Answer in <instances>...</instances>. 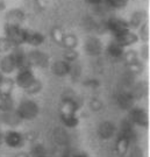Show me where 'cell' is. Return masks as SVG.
I'll return each mask as SVG.
<instances>
[{
    "mask_svg": "<svg viewBox=\"0 0 150 157\" xmlns=\"http://www.w3.org/2000/svg\"><path fill=\"white\" fill-rule=\"evenodd\" d=\"M141 56L143 57V58H148L149 57V48H148V45H143L142 47V49H141Z\"/></svg>",
    "mask_w": 150,
    "mask_h": 157,
    "instance_id": "f35d334b",
    "label": "cell"
},
{
    "mask_svg": "<svg viewBox=\"0 0 150 157\" xmlns=\"http://www.w3.org/2000/svg\"><path fill=\"white\" fill-rule=\"evenodd\" d=\"M120 135H122L125 137H127L129 140H132L134 136V129L133 124L129 120H123L121 122V127H120Z\"/></svg>",
    "mask_w": 150,
    "mask_h": 157,
    "instance_id": "cb8c5ba5",
    "label": "cell"
},
{
    "mask_svg": "<svg viewBox=\"0 0 150 157\" xmlns=\"http://www.w3.org/2000/svg\"><path fill=\"white\" fill-rule=\"evenodd\" d=\"M14 109V101L12 99L11 94L0 93V112Z\"/></svg>",
    "mask_w": 150,
    "mask_h": 157,
    "instance_id": "7402d4cb",
    "label": "cell"
},
{
    "mask_svg": "<svg viewBox=\"0 0 150 157\" xmlns=\"http://www.w3.org/2000/svg\"><path fill=\"white\" fill-rule=\"evenodd\" d=\"M114 37H115L114 41L119 45H121L122 48L130 47V45L135 44L139 41V36L136 34H134L133 32H130V30H126V32H122L120 34H117V35H114Z\"/></svg>",
    "mask_w": 150,
    "mask_h": 157,
    "instance_id": "52a82bcc",
    "label": "cell"
},
{
    "mask_svg": "<svg viewBox=\"0 0 150 157\" xmlns=\"http://www.w3.org/2000/svg\"><path fill=\"white\" fill-rule=\"evenodd\" d=\"M62 45L65 49H76L78 45V37L73 34H65L63 37Z\"/></svg>",
    "mask_w": 150,
    "mask_h": 157,
    "instance_id": "d4e9b609",
    "label": "cell"
},
{
    "mask_svg": "<svg viewBox=\"0 0 150 157\" xmlns=\"http://www.w3.org/2000/svg\"><path fill=\"white\" fill-rule=\"evenodd\" d=\"M134 102H135V99L130 92H121L117 95V105L121 109L129 111L130 108H133Z\"/></svg>",
    "mask_w": 150,
    "mask_h": 157,
    "instance_id": "5bb4252c",
    "label": "cell"
},
{
    "mask_svg": "<svg viewBox=\"0 0 150 157\" xmlns=\"http://www.w3.org/2000/svg\"><path fill=\"white\" fill-rule=\"evenodd\" d=\"M101 1H102V0H86V2H89L91 5H98Z\"/></svg>",
    "mask_w": 150,
    "mask_h": 157,
    "instance_id": "ab89813d",
    "label": "cell"
},
{
    "mask_svg": "<svg viewBox=\"0 0 150 157\" xmlns=\"http://www.w3.org/2000/svg\"><path fill=\"white\" fill-rule=\"evenodd\" d=\"M52 140L60 146H67L70 141V136L64 128H56L52 132Z\"/></svg>",
    "mask_w": 150,
    "mask_h": 157,
    "instance_id": "d6986e66",
    "label": "cell"
},
{
    "mask_svg": "<svg viewBox=\"0 0 150 157\" xmlns=\"http://www.w3.org/2000/svg\"><path fill=\"white\" fill-rule=\"evenodd\" d=\"M28 61L30 67H39V69H44L50 65L49 56L41 50H32L28 52Z\"/></svg>",
    "mask_w": 150,
    "mask_h": 157,
    "instance_id": "3957f363",
    "label": "cell"
},
{
    "mask_svg": "<svg viewBox=\"0 0 150 157\" xmlns=\"http://www.w3.org/2000/svg\"><path fill=\"white\" fill-rule=\"evenodd\" d=\"M6 10V4L4 0H0V11H4Z\"/></svg>",
    "mask_w": 150,
    "mask_h": 157,
    "instance_id": "b9f144b4",
    "label": "cell"
},
{
    "mask_svg": "<svg viewBox=\"0 0 150 157\" xmlns=\"http://www.w3.org/2000/svg\"><path fill=\"white\" fill-rule=\"evenodd\" d=\"M25 17L26 14L21 8H12L6 13V21L8 25L20 26V23L23 22Z\"/></svg>",
    "mask_w": 150,
    "mask_h": 157,
    "instance_id": "7c38bea8",
    "label": "cell"
},
{
    "mask_svg": "<svg viewBox=\"0 0 150 157\" xmlns=\"http://www.w3.org/2000/svg\"><path fill=\"white\" fill-rule=\"evenodd\" d=\"M71 157H87L85 154H75V155H71Z\"/></svg>",
    "mask_w": 150,
    "mask_h": 157,
    "instance_id": "ee69618b",
    "label": "cell"
},
{
    "mask_svg": "<svg viewBox=\"0 0 150 157\" xmlns=\"http://www.w3.org/2000/svg\"><path fill=\"white\" fill-rule=\"evenodd\" d=\"M61 120L63 124L67 128H75L79 124L77 114H61Z\"/></svg>",
    "mask_w": 150,
    "mask_h": 157,
    "instance_id": "603a6c76",
    "label": "cell"
},
{
    "mask_svg": "<svg viewBox=\"0 0 150 157\" xmlns=\"http://www.w3.org/2000/svg\"><path fill=\"white\" fill-rule=\"evenodd\" d=\"M47 157H48V156H47Z\"/></svg>",
    "mask_w": 150,
    "mask_h": 157,
    "instance_id": "c3c4849f",
    "label": "cell"
},
{
    "mask_svg": "<svg viewBox=\"0 0 150 157\" xmlns=\"http://www.w3.org/2000/svg\"><path fill=\"white\" fill-rule=\"evenodd\" d=\"M13 48V44L7 37H0V54H6Z\"/></svg>",
    "mask_w": 150,
    "mask_h": 157,
    "instance_id": "836d02e7",
    "label": "cell"
},
{
    "mask_svg": "<svg viewBox=\"0 0 150 157\" xmlns=\"http://www.w3.org/2000/svg\"><path fill=\"white\" fill-rule=\"evenodd\" d=\"M106 29L110 30L114 35L117 34H120L122 32H126V30H129V25H128V21L123 20L121 17H111L106 21Z\"/></svg>",
    "mask_w": 150,
    "mask_h": 157,
    "instance_id": "5b68a950",
    "label": "cell"
},
{
    "mask_svg": "<svg viewBox=\"0 0 150 157\" xmlns=\"http://www.w3.org/2000/svg\"><path fill=\"white\" fill-rule=\"evenodd\" d=\"M106 2L114 8H123L128 4V0H106Z\"/></svg>",
    "mask_w": 150,
    "mask_h": 157,
    "instance_id": "8d00e7d4",
    "label": "cell"
},
{
    "mask_svg": "<svg viewBox=\"0 0 150 157\" xmlns=\"http://www.w3.org/2000/svg\"><path fill=\"white\" fill-rule=\"evenodd\" d=\"M5 34L7 39L12 42L13 45H21L25 43V29L15 25H5Z\"/></svg>",
    "mask_w": 150,
    "mask_h": 157,
    "instance_id": "7a4b0ae2",
    "label": "cell"
},
{
    "mask_svg": "<svg viewBox=\"0 0 150 157\" xmlns=\"http://www.w3.org/2000/svg\"><path fill=\"white\" fill-rule=\"evenodd\" d=\"M15 111L21 120H33L39 115L40 107L34 100H23Z\"/></svg>",
    "mask_w": 150,
    "mask_h": 157,
    "instance_id": "6da1fadb",
    "label": "cell"
},
{
    "mask_svg": "<svg viewBox=\"0 0 150 157\" xmlns=\"http://www.w3.org/2000/svg\"><path fill=\"white\" fill-rule=\"evenodd\" d=\"M51 71L57 77H65L70 72V63L65 61H57L51 65Z\"/></svg>",
    "mask_w": 150,
    "mask_h": 157,
    "instance_id": "ac0fdd59",
    "label": "cell"
},
{
    "mask_svg": "<svg viewBox=\"0 0 150 157\" xmlns=\"http://www.w3.org/2000/svg\"><path fill=\"white\" fill-rule=\"evenodd\" d=\"M128 69H129V72L132 75H140V73L143 71L144 69V65L141 61H136V62L132 63L128 65Z\"/></svg>",
    "mask_w": 150,
    "mask_h": 157,
    "instance_id": "d6a6232c",
    "label": "cell"
},
{
    "mask_svg": "<svg viewBox=\"0 0 150 157\" xmlns=\"http://www.w3.org/2000/svg\"><path fill=\"white\" fill-rule=\"evenodd\" d=\"M4 78H5V77H4V75H2V73L0 72V85H1V83H2V80H4Z\"/></svg>",
    "mask_w": 150,
    "mask_h": 157,
    "instance_id": "bcb514c9",
    "label": "cell"
},
{
    "mask_svg": "<svg viewBox=\"0 0 150 157\" xmlns=\"http://www.w3.org/2000/svg\"><path fill=\"white\" fill-rule=\"evenodd\" d=\"M122 58H123V61L126 62V64L129 65V64H132V63L139 61V54L135 50L126 51V52H123Z\"/></svg>",
    "mask_w": 150,
    "mask_h": 157,
    "instance_id": "f546056e",
    "label": "cell"
},
{
    "mask_svg": "<svg viewBox=\"0 0 150 157\" xmlns=\"http://www.w3.org/2000/svg\"><path fill=\"white\" fill-rule=\"evenodd\" d=\"M147 91H148V87H147L145 83H137L135 85L133 92H130V93L133 94L134 99H140L147 94Z\"/></svg>",
    "mask_w": 150,
    "mask_h": 157,
    "instance_id": "4316f807",
    "label": "cell"
},
{
    "mask_svg": "<svg viewBox=\"0 0 150 157\" xmlns=\"http://www.w3.org/2000/svg\"><path fill=\"white\" fill-rule=\"evenodd\" d=\"M89 106L91 108V111H93V112H99L100 109L102 108V101L98 99V98H93V99H91L89 102Z\"/></svg>",
    "mask_w": 150,
    "mask_h": 157,
    "instance_id": "d590c367",
    "label": "cell"
},
{
    "mask_svg": "<svg viewBox=\"0 0 150 157\" xmlns=\"http://www.w3.org/2000/svg\"><path fill=\"white\" fill-rule=\"evenodd\" d=\"M15 157H30V156L27 155V154H25V152H20V154H17Z\"/></svg>",
    "mask_w": 150,
    "mask_h": 157,
    "instance_id": "7bdbcfd3",
    "label": "cell"
},
{
    "mask_svg": "<svg viewBox=\"0 0 150 157\" xmlns=\"http://www.w3.org/2000/svg\"><path fill=\"white\" fill-rule=\"evenodd\" d=\"M117 132V128L113 122L106 120V121H102L101 124H99L98 126V129H97V133H98V136L102 140H110L112 139L114 134Z\"/></svg>",
    "mask_w": 150,
    "mask_h": 157,
    "instance_id": "30bf717a",
    "label": "cell"
},
{
    "mask_svg": "<svg viewBox=\"0 0 150 157\" xmlns=\"http://www.w3.org/2000/svg\"><path fill=\"white\" fill-rule=\"evenodd\" d=\"M137 36H140L139 39H141L142 41H144V42H147L149 40V26H148L147 22H144L139 28V35Z\"/></svg>",
    "mask_w": 150,
    "mask_h": 157,
    "instance_id": "e575fe53",
    "label": "cell"
},
{
    "mask_svg": "<svg viewBox=\"0 0 150 157\" xmlns=\"http://www.w3.org/2000/svg\"><path fill=\"white\" fill-rule=\"evenodd\" d=\"M84 48H85V51L89 54L90 56H99L102 52V42L99 37L89 36L85 40Z\"/></svg>",
    "mask_w": 150,
    "mask_h": 157,
    "instance_id": "8992f818",
    "label": "cell"
},
{
    "mask_svg": "<svg viewBox=\"0 0 150 157\" xmlns=\"http://www.w3.org/2000/svg\"><path fill=\"white\" fill-rule=\"evenodd\" d=\"M0 120H1L5 124L11 126V127H17V126H19V124H21V121H22L15 109H11V111L1 112Z\"/></svg>",
    "mask_w": 150,
    "mask_h": 157,
    "instance_id": "8fae6325",
    "label": "cell"
},
{
    "mask_svg": "<svg viewBox=\"0 0 150 157\" xmlns=\"http://www.w3.org/2000/svg\"><path fill=\"white\" fill-rule=\"evenodd\" d=\"M12 54H13L14 61H15V65H17V69H19V70L30 69V64H29V61H28L27 54H26V52H25L22 49L17 48V50L14 51V52H12Z\"/></svg>",
    "mask_w": 150,
    "mask_h": 157,
    "instance_id": "9a60e30c",
    "label": "cell"
},
{
    "mask_svg": "<svg viewBox=\"0 0 150 157\" xmlns=\"http://www.w3.org/2000/svg\"><path fill=\"white\" fill-rule=\"evenodd\" d=\"M85 85H86V86H90V87H98V86H99V82L95 80V79H90V80H86V82H85Z\"/></svg>",
    "mask_w": 150,
    "mask_h": 157,
    "instance_id": "74e56055",
    "label": "cell"
},
{
    "mask_svg": "<svg viewBox=\"0 0 150 157\" xmlns=\"http://www.w3.org/2000/svg\"><path fill=\"white\" fill-rule=\"evenodd\" d=\"M15 70H17V65H15L13 54H8L4 58L0 59V72L1 73L10 75V73L14 72Z\"/></svg>",
    "mask_w": 150,
    "mask_h": 157,
    "instance_id": "2e32d148",
    "label": "cell"
},
{
    "mask_svg": "<svg viewBox=\"0 0 150 157\" xmlns=\"http://www.w3.org/2000/svg\"><path fill=\"white\" fill-rule=\"evenodd\" d=\"M32 157H47V149L43 144H36L32 148L30 151Z\"/></svg>",
    "mask_w": 150,
    "mask_h": 157,
    "instance_id": "4dcf8cb0",
    "label": "cell"
},
{
    "mask_svg": "<svg viewBox=\"0 0 150 157\" xmlns=\"http://www.w3.org/2000/svg\"><path fill=\"white\" fill-rule=\"evenodd\" d=\"M0 59H1V57H0Z\"/></svg>",
    "mask_w": 150,
    "mask_h": 157,
    "instance_id": "7dc6e473",
    "label": "cell"
},
{
    "mask_svg": "<svg viewBox=\"0 0 150 157\" xmlns=\"http://www.w3.org/2000/svg\"><path fill=\"white\" fill-rule=\"evenodd\" d=\"M145 19H147V12L144 10H139V11L134 12L133 15L130 17V20H129V28H135L139 29L143 23L145 22Z\"/></svg>",
    "mask_w": 150,
    "mask_h": 157,
    "instance_id": "e0dca14e",
    "label": "cell"
},
{
    "mask_svg": "<svg viewBox=\"0 0 150 157\" xmlns=\"http://www.w3.org/2000/svg\"><path fill=\"white\" fill-rule=\"evenodd\" d=\"M78 56H79V54L76 49H67L63 54V61L71 64V63H75L77 61Z\"/></svg>",
    "mask_w": 150,
    "mask_h": 157,
    "instance_id": "83f0119b",
    "label": "cell"
},
{
    "mask_svg": "<svg viewBox=\"0 0 150 157\" xmlns=\"http://www.w3.org/2000/svg\"><path fill=\"white\" fill-rule=\"evenodd\" d=\"M13 85L14 83L12 82L11 79H5L2 80V83L0 85V93H4V94H11L12 90H13Z\"/></svg>",
    "mask_w": 150,
    "mask_h": 157,
    "instance_id": "1f68e13d",
    "label": "cell"
},
{
    "mask_svg": "<svg viewBox=\"0 0 150 157\" xmlns=\"http://www.w3.org/2000/svg\"><path fill=\"white\" fill-rule=\"evenodd\" d=\"M35 76H34L33 71L30 69H25V70H20L17 73V78H15V84L21 87L23 90H26L29 85L35 80Z\"/></svg>",
    "mask_w": 150,
    "mask_h": 157,
    "instance_id": "9c48e42d",
    "label": "cell"
},
{
    "mask_svg": "<svg viewBox=\"0 0 150 157\" xmlns=\"http://www.w3.org/2000/svg\"><path fill=\"white\" fill-rule=\"evenodd\" d=\"M64 30L60 27H54V28L51 29V32H50V36H51V40L57 43V44H61L62 45V42H63V37H64Z\"/></svg>",
    "mask_w": 150,
    "mask_h": 157,
    "instance_id": "484cf974",
    "label": "cell"
},
{
    "mask_svg": "<svg viewBox=\"0 0 150 157\" xmlns=\"http://www.w3.org/2000/svg\"><path fill=\"white\" fill-rule=\"evenodd\" d=\"M4 142L10 148H21L25 143V137L19 132L10 130L4 135Z\"/></svg>",
    "mask_w": 150,
    "mask_h": 157,
    "instance_id": "ba28073f",
    "label": "cell"
},
{
    "mask_svg": "<svg viewBox=\"0 0 150 157\" xmlns=\"http://www.w3.org/2000/svg\"><path fill=\"white\" fill-rule=\"evenodd\" d=\"M35 2H36L40 7H44V5H45V0H35Z\"/></svg>",
    "mask_w": 150,
    "mask_h": 157,
    "instance_id": "60d3db41",
    "label": "cell"
},
{
    "mask_svg": "<svg viewBox=\"0 0 150 157\" xmlns=\"http://www.w3.org/2000/svg\"><path fill=\"white\" fill-rule=\"evenodd\" d=\"M129 121L140 127H148L149 124V118H148L145 109L140 108V107L129 109Z\"/></svg>",
    "mask_w": 150,
    "mask_h": 157,
    "instance_id": "277c9868",
    "label": "cell"
},
{
    "mask_svg": "<svg viewBox=\"0 0 150 157\" xmlns=\"http://www.w3.org/2000/svg\"><path fill=\"white\" fill-rule=\"evenodd\" d=\"M41 90H42V83L40 82L39 79H35L25 91L27 92L28 94H39Z\"/></svg>",
    "mask_w": 150,
    "mask_h": 157,
    "instance_id": "f1b7e54d",
    "label": "cell"
},
{
    "mask_svg": "<svg viewBox=\"0 0 150 157\" xmlns=\"http://www.w3.org/2000/svg\"><path fill=\"white\" fill-rule=\"evenodd\" d=\"M106 52L112 58H120V57H122L125 51H123V48L121 45H119L115 41H113V42H111L110 44L107 45Z\"/></svg>",
    "mask_w": 150,
    "mask_h": 157,
    "instance_id": "44dd1931",
    "label": "cell"
},
{
    "mask_svg": "<svg viewBox=\"0 0 150 157\" xmlns=\"http://www.w3.org/2000/svg\"><path fill=\"white\" fill-rule=\"evenodd\" d=\"M129 144H130V140L125 137L122 135H119L117 142H115V150L119 156H125L128 152L129 149Z\"/></svg>",
    "mask_w": 150,
    "mask_h": 157,
    "instance_id": "ffe728a7",
    "label": "cell"
},
{
    "mask_svg": "<svg viewBox=\"0 0 150 157\" xmlns=\"http://www.w3.org/2000/svg\"><path fill=\"white\" fill-rule=\"evenodd\" d=\"M44 40L45 37L43 36V34L35 32V30H30V29H25V43L37 47L42 44Z\"/></svg>",
    "mask_w": 150,
    "mask_h": 157,
    "instance_id": "4fadbf2b",
    "label": "cell"
},
{
    "mask_svg": "<svg viewBox=\"0 0 150 157\" xmlns=\"http://www.w3.org/2000/svg\"><path fill=\"white\" fill-rule=\"evenodd\" d=\"M1 142H4V135H2L1 130H0V143H1Z\"/></svg>",
    "mask_w": 150,
    "mask_h": 157,
    "instance_id": "f6af8a7d",
    "label": "cell"
}]
</instances>
